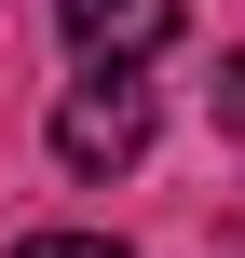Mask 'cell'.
Returning <instances> with one entry per match:
<instances>
[{"mask_svg":"<svg viewBox=\"0 0 245 258\" xmlns=\"http://www.w3.org/2000/svg\"><path fill=\"white\" fill-rule=\"evenodd\" d=\"M136 150H150V82L95 68V82L55 95V163H68V177H123Z\"/></svg>","mask_w":245,"mask_h":258,"instance_id":"6da1fadb","label":"cell"},{"mask_svg":"<svg viewBox=\"0 0 245 258\" xmlns=\"http://www.w3.org/2000/svg\"><path fill=\"white\" fill-rule=\"evenodd\" d=\"M55 27L82 41V68H136L177 41V0H55Z\"/></svg>","mask_w":245,"mask_h":258,"instance_id":"7a4b0ae2","label":"cell"},{"mask_svg":"<svg viewBox=\"0 0 245 258\" xmlns=\"http://www.w3.org/2000/svg\"><path fill=\"white\" fill-rule=\"evenodd\" d=\"M14 258H123V245H109V231H27Z\"/></svg>","mask_w":245,"mask_h":258,"instance_id":"3957f363","label":"cell"},{"mask_svg":"<svg viewBox=\"0 0 245 258\" xmlns=\"http://www.w3.org/2000/svg\"><path fill=\"white\" fill-rule=\"evenodd\" d=\"M218 122L245 136V54H218Z\"/></svg>","mask_w":245,"mask_h":258,"instance_id":"277c9868","label":"cell"}]
</instances>
